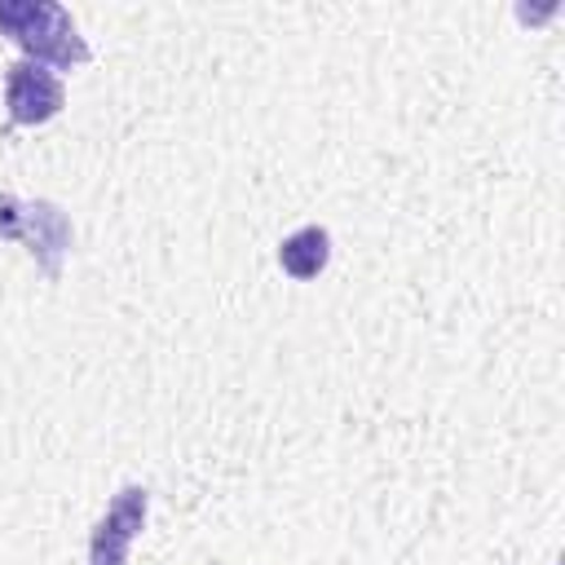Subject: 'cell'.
Returning a JSON list of instances; mask_svg holds the SVG:
<instances>
[{
    "mask_svg": "<svg viewBox=\"0 0 565 565\" xmlns=\"http://www.w3.org/2000/svg\"><path fill=\"white\" fill-rule=\"evenodd\" d=\"M0 35H9L26 62L53 71H75L93 57L71 9L57 0H0Z\"/></svg>",
    "mask_w": 565,
    "mask_h": 565,
    "instance_id": "6da1fadb",
    "label": "cell"
},
{
    "mask_svg": "<svg viewBox=\"0 0 565 565\" xmlns=\"http://www.w3.org/2000/svg\"><path fill=\"white\" fill-rule=\"evenodd\" d=\"M0 238H22L26 252L40 260V269L49 278H57L62 274V256L71 247V221L49 199L22 203L18 194H0Z\"/></svg>",
    "mask_w": 565,
    "mask_h": 565,
    "instance_id": "7a4b0ae2",
    "label": "cell"
},
{
    "mask_svg": "<svg viewBox=\"0 0 565 565\" xmlns=\"http://www.w3.org/2000/svg\"><path fill=\"white\" fill-rule=\"evenodd\" d=\"M146 508H150V490L146 486H124L106 516L93 525L88 539V565H128V547L146 525Z\"/></svg>",
    "mask_w": 565,
    "mask_h": 565,
    "instance_id": "3957f363",
    "label": "cell"
},
{
    "mask_svg": "<svg viewBox=\"0 0 565 565\" xmlns=\"http://www.w3.org/2000/svg\"><path fill=\"white\" fill-rule=\"evenodd\" d=\"M4 106L13 124H44L66 106V88L49 66L13 62L4 71Z\"/></svg>",
    "mask_w": 565,
    "mask_h": 565,
    "instance_id": "277c9868",
    "label": "cell"
},
{
    "mask_svg": "<svg viewBox=\"0 0 565 565\" xmlns=\"http://www.w3.org/2000/svg\"><path fill=\"white\" fill-rule=\"evenodd\" d=\"M327 260H331V234H327L322 225H305V230L287 234L282 247H278V265H282V274H291L296 282L318 278V274L327 269Z\"/></svg>",
    "mask_w": 565,
    "mask_h": 565,
    "instance_id": "5b68a950",
    "label": "cell"
}]
</instances>
